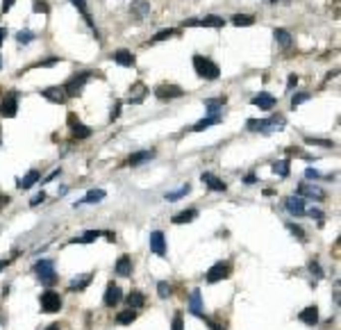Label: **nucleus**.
<instances>
[{
    "mask_svg": "<svg viewBox=\"0 0 341 330\" xmlns=\"http://www.w3.org/2000/svg\"><path fill=\"white\" fill-rule=\"evenodd\" d=\"M93 75H100V71H80V73L71 75V78H68L66 82L62 84L64 91H66V96H68V98L80 96V93L84 91V84L89 82V80L93 78Z\"/></svg>",
    "mask_w": 341,
    "mask_h": 330,
    "instance_id": "obj_1",
    "label": "nucleus"
},
{
    "mask_svg": "<svg viewBox=\"0 0 341 330\" xmlns=\"http://www.w3.org/2000/svg\"><path fill=\"white\" fill-rule=\"evenodd\" d=\"M193 71L198 73V78L203 80H218V75H221V66L216 64V62H212L209 57L205 55H193Z\"/></svg>",
    "mask_w": 341,
    "mask_h": 330,
    "instance_id": "obj_2",
    "label": "nucleus"
},
{
    "mask_svg": "<svg viewBox=\"0 0 341 330\" xmlns=\"http://www.w3.org/2000/svg\"><path fill=\"white\" fill-rule=\"evenodd\" d=\"M282 125H284V119H282V116H271V119H248L246 128H248L250 132L268 134V132H273V130H282Z\"/></svg>",
    "mask_w": 341,
    "mask_h": 330,
    "instance_id": "obj_3",
    "label": "nucleus"
},
{
    "mask_svg": "<svg viewBox=\"0 0 341 330\" xmlns=\"http://www.w3.org/2000/svg\"><path fill=\"white\" fill-rule=\"evenodd\" d=\"M34 275L41 280V285H55L57 282V273H55V264H53V260H39L34 264Z\"/></svg>",
    "mask_w": 341,
    "mask_h": 330,
    "instance_id": "obj_4",
    "label": "nucleus"
},
{
    "mask_svg": "<svg viewBox=\"0 0 341 330\" xmlns=\"http://www.w3.org/2000/svg\"><path fill=\"white\" fill-rule=\"evenodd\" d=\"M18 112V91L9 89V93H5V98L0 101V116L3 119H14Z\"/></svg>",
    "mask_w": 341,
    "mask_h": 330,
    "instance_id": "obj_5",
    "label": "nucleus"
},
{
    "mask_svg": "<svg viewBox=\"0 0 341 330\" xmlns=\"http://www.w3.org/2000/svg\"><path fill=\"white\" fill-rule=\"evenodd\" d=\"M184 93L186 91L180 87V84L164 82V84H159V87H155V98H157V101H175V98H182Z\"/></svg>",
    "mask_w": 341,
    "mask_h": 330,
    "instance_id": "obj_6",
    "label": "nucleus"
},
{
    "mask_svg": "<svg viewBox=\"0 0 341 330\" xmlns=\"http://www.w3.org/2000/svg\"><path fill=\"white\" fill-rule=\"evenodd\" d=\"M182 25H184V28H223V25H225V19H223V16H216V14H209V16H203V19H189Z\"/></svg>",
    "mask_w": 341,
    "mask_h": 330,
    "instance_id": "obj_7",
    "label": "nucleus"
},
{
    "mask_svg": "<svg viewBox=\"0 0 341 330\" xmlns=\"http://www.w3.org/2000/svg\"><path fill=\"white\" fill-rule=\"evenodd\" d=\"M39 303H41V310H43L45 314H55V312L62 310V296H59L57 292H50V289L41 294Z\"/></svg>",
    "mask_w": 341,
    "mask_h": 330,
    "instance_id": "obj_8",
    "label": "nucleus"
},
{
    "mask_svg": "<svg viewBox=\"0 0 341 330\" xmlns=\"http://www.w3.org/2000/svg\"><path fill=\"white\" fill-rule=\"evenodd\" d=\"M232 275V264L230 262H216V264L212 266V269L207 271V282H221V280H227Z\"/></svg>",
    "mask_w": 341,
    "mask_h": 330,
    "instance_id": "obj_9",
    "label": "nucleus"
},
{
    "mask_svg": "<svg viewBox=\"0 0 341 330\" xmlns=\"http://www.w3.org/2000/svg\"><path fill=\"white\" fill-rule=\"evenodd\" d=\"M66 121H68V128H71L73 137H77V139H89L91 134H93V130H91V128H86V125L82 123V121L77 119V116L73 114V112L66 116Z\"/></svg>",
    "mask_w": 341,
    "mask_h": 330,
    "instance_id": "obj_10",
    "label": "nucleus"
},
{
    "mask_svg": "<svg viewBox=\"0 0 341 330\" xmlns=\"http://www.w3.org/2000/svg\"><path fill=\"white\" fill-rule=\"evenodd\" d=\"M150 242V251L155 253L157 257H166V237H164L162 230H153L148 237Z\"/></svg>",
    "mask_w": 341,
    "mask_h": 330,
    "instance_id": "obj_11",
    "label": "nucleus"
},
{
    "mask_svg": "<svg viewBox=\"0 0 341 330\" xmlns=\"http://www.w3.org/2000/svg\"><path fill=\"white\" fill-rule=\"evenodd\" d=\"M296 196H300V198H316V201H323L325 198V192H323L318 184H312V182H303V184H298V189H296Z\"/></svg>",
    "mask_w": 341,
    "mask_h": 330,
    "instance_id": "obj_12",
    "label": "nucleus"
},
{
    "mask_svg": "<svg viewBox=\"0 0 341 330\" xmlns=\"http://www.w3.org/2000/svg\"><path fill=\"white\" fill-rule=\"evenodd\" d=\"M112 62L118 66H125V69H132V66L136 64V57L132 51H127V48H118V51L112 53Z\"/></svg>",
    "mask_w": 341,
    "mask_h": 330,
    "instance_id": "obj_13",
    "label": "nucleus"
},
{
    "mask_svg": "<svg viewBox=\"0 0 341 330\" xmlns=\"http://www.w3.org/2000/svg\"><path fill=\"white\" fill-rule=\"evenodd\" d=\"M41 96L45 98L48 103H55V105H64V103L68 101V96H66V91H64V87H45V89H41Z\"/></svg>",
    "mask_w": 341,
    "mask_h": 330,
    "instance_id": "obj_14",
    "label": "nucleus"
},
{
    "mask_svg": "<svg viewBox=\"0 0 341 330\" xmlns=\"http://www.w3.org/2000/svg\"><path fill=\"white\" fill-rule=\"evenodd\" d=\"M145 96H148V87H145L143 82H134L130 87V96H127V103H130V105H141V103L145 101Z\"/></svg>",
    "mask_w": 341,
    "mask_h": 330,
    "instance_id": "obj_15",
    "label": "nucleus"
},
{
    "mask_svg": "<svg viewBox=\"0 0 341 330\" xmlns=\"http://www.w3.org/2000/svg\"><path fill=\"white\" fill-rule=\"evenodd\" d=\"M121 301H123L121 287H118V285H114V282H109V285H107V289H105V298H103V303H105L107 307H116Z\"/></svg>",
    "mask_w": 341,
    "mask_h": 330,
    "instance_id": "obj_16",
    "label": "nucleus"
},
{
    "mask_svg": "<svg viewBox=\"0 0 341 330\" xmlns=\"http://www.w3.org/2000/svg\"><path fill=\"white\" fill-rule=\"evenodd\" d=\"M250 103H253L255 107H259V110H273L275 103H277V98L273 96V93H268V91H259Z\"/></svg>",
    "mask_w": 341,
    "mask_h": 330,
    "instance_id": "obj_17",
    "label": "nucleus"
},
{
    "mask_svg": "<svg viewBox=\"0 0 341 330\" xmlns=\"http://www.w3.org/2000/svg\"><path fill=\"white\" fill-rule=\"evenodd\" d=\"M284 207H286V212L289 214H294V216H303L305 214V201L300 196H289V198H284Z\"/></svg>",
    "mask_w": 341,
    "mask_h": 330,
    "instance_id": "obj_18",
    "label": "nucleus"
},
{
    "mask_svg": "<svg viewBox=\"0 0 341 330\" xmlns=\"http://www.w3.org/2000/svg\"><path fill=\"white\" fill-rule=\"evenodd\" d=\"M130 14L134 16L136 21H143L145 16L150 14V3H148V0H132Z\"/></svg>",
    "mask_w": 341,
    "mask_h": 330,
    "instance_id": "obj_19",
    "label": "nucleus"
},
{
    "mask_svg": "<svg viewBox=\"0 0 341 330\" xmlns=\"http://www.w3.org/2000/svg\"><path fill=\"white\" fill-rule=\"evenodd\" d=\"M200 180H203L205 187L212 189V192H225V189H227V184L223 182L221 178H216L214 173H203V175H200Z\"/></svg>",
    "mask_w": 341,
    "mask_h": 330,
    "instance_id": "obj_20",
    "label": "nucleus"
},
{
    "mask_svg": "<svg viewBox=\"0 0 341 330\" xmlns=\"http://www.w3.org/2000/svg\"><path fill=\"white\" fill-rule=\"evenodd\" d=\"M155 157V151H136L127 157V166H141L145 162H150Z\"/></svg>",
    "mask_w": 341,
    "mask_h": 330,
    "instance_id": "obj_21",
    "label": "nucleus"
},
{
    "mask_svg": "<svg viewBox=\"0 0 341 330\" xmlns=\"http://www.w3.org/2000/svg\"><path fill=\"white\" fill-rule=\"evenodd\" d=\"M39 180H41V173H39L36 169H32V171H27L23 178H18L16 187H18V189H30V187H34Z\"/></svg>",
    "mask_w": 341,
    "mask_h": 330,
    "instance_id": "obj_22",
    "label": "nucleus"
},
{
    "mask_svg": "<svg viewBox=\"0 0 341 330\" xmlns=\"http://www.w3.org/2000/svg\"><path fill=\"white\" fill-rule=\"evenodd\" d=\"M298 319L303 321L305 325H316V323H318V307H316V305L305 307V310L298 314Z\"/></svg>",
    "mask_w": 341,
    "mask_h": 330,
    "instance_id": "obj_23",
    "label": "nucleus"
},
{
    "mask_svg": "<svg viewBox=\"0 0 341 330\" xmlns=\"http://www.w3.org/2000/svg\"><path fill=\"white\" fill-rule=\"evenodd\" d=\"M273 37H275V41L280 43L284 51L294 46V37H291V32H289V30H284V28H275V30H273Z\"/></svg>",
    "mask_w": 341,
    "mask_h": 330,
    "instance_id": "obj_24",
    "label": "nucleus"
},
{
    "mask_svg": "<svg viewBox=\"0 0 341 330\" xmlns=\"http://www.w3.org/2000/svg\"><path fill=\"white\" fill-rule=\"evenodd\" d=\"M114 271H116L118 275H123V278H125V275H130L132 273V260H130V255H121V257H118Z\"/></svg>",
    "mask_w": 341,
    "mask_h": 330,
    "instance_id": "obj_25",
    "label": "nucleus"
},
{
    "mask_svg": "<svg viewBox=\"0 0 341 330\" xmlns=\"http://www.w3.org/2000/svg\"><path fill=\"white\" fill-rule=\"evenodd\" d=\"M221 121H223V116H221V114H209L207 119L198 121V123H196L191 130H193V132H203V130H207L209 125H218V123H221Z\"/></svg>",
    "mask_w": 341,
    "mask_h": 330,
    "instance_id": "obj_26",
    "label": "nucleus"
},
{
    "mask_svg": "<svg viewBox=\"0 0 341 330\" xmlns=\"http://www.w3.org/2000/svg\"><path fill=\"white\" fill-rule=\"evenodd\" d=\"M198 214H200V212L191 207V210H184V212H180V214H175V216H173V223H175V225L191 223V221H196V219H198Z\"/></svg>",
    "mask_w": 341,
    "mask_h": 330,
    "instance_id": "obj_27",
    "label": "nucleus"
},
{
    "mask_svg": "<svg viewBox=\"0 0 341 330\" xmlns=\"http://www.w3.org/2000/svg\"><path fill=\"white\" fill-rule=\"evenodd\" d=\"M189 312L193 316H203V303H200V289H193L189 298Z\"/></svg>",
    "mask_w": 341,
    "mask_h": 330,
    "instance_id": "obj_28",
    "label": "nucleus"
},
{
    "mask_svg": "<svg viewBox=\"0 0 341 330\" xmlns=\"http://www.w3.org/2000/svg\"><path fill=\"white\" fill-rule=\"evenodd\" d=\"M100 234H103L100 230H86V232H82L80 237H73L71 244H93L95 239L100 237Z\"/></svg>",
    "mask_w": 341,
    "mask_h": 330,
    "instance_id": "obj_29",
    "label": "nucleus"
},
{
    "mask_svg": "<svg viewBox=\"0 0 341 330\" xmlns=\"http://www.w3.org/2000/svg\"><path fill=\"white\" fill-rule=\"evenodd\" d=\"M227 103V98L225 96H218V98H207L205 101V110L209 112V114H216L218 110H223V105Z\"/></svg>",
    "mask_w": 341,
    "mask_h": 330,
    "instance_id": "obj_30",
    "label": "nucleus"
},
{
    "mask_svg": "<svg viewBox=\"0 0 341 330\" xmlns=\"http://www.w3.org/2000/svg\"><path fill=\"white\" fill-rule=\"evenodd\" d=\"M71 5L75 7L77 12H80L82 16H84V21L93 28V21H91V12H89V5H86V0H71Z\"/></svg>",
    "mask_w": 341,
    "mask_h": 330,
    "instance_id": "obj_31",
    "label": "nucleus"
},
{
    "mask_svg": "<svg viewBox=\"0 0 341 330\" xmlns=\"http://www.w3.org/2000/svg\"><path fill=\"white\" fill-rule=\"evenodd\" d=\"M232 25H236V28H248V25H255V16L250 14H234L230 19Z\"/></svg>",
    "mask_w": 341,
    "mask_h": 330,
    "instance_id": "obj_32",
    "label": "nucleus"
},
{
    "mask_svg": "<svg viewBox=\"0 0 341 330\" xmlns=\"http://www.w3.org/2000/svg\"><path fill=\"white\" fill-rule=\"evenodd\" d=\"M127 305H130L132 310H139V307L145 305V296L141 292H130V296H127Z\"/></svg>",
    "mask_w": 341,
    "mask_h": 330,
    "instance_id": "obj_33",
    "label": "nucleus"
},
{
    "mask_svg": "<svg viewBox=\"0 0 341 330\" xmlns=\"http://www.w3.org/2000/svg\"><path fill=\"white\" fill-rule=\"evenodd\" d=\"M91 278H93V275H91V273H86V275H82V278L80 280H73V282L71 285H68V292H82V289H86V285H89L91 282Z\"/></svg>",
    "mask_w": 341,
    "mask_h": 330,
    "instance_id": "obj_34",
    "label": "nucleus"
},
{
    "mask_svg": "<svg viewBox=\"0 0 341 330\" xmlns=\"http://www.w3.org/2000/svg\"><path fill=\"white\" fill-rule=\"evenodd\" d=\"M273 173L280 175V178H289V173H291L289 160H280V162H275V164H273Z\"/></svg>",
    "mask_w": 341,
    "mask_h": 330,
    "instance_id": "obj_35",
    "label": "nucleus"
},
{
    "mask_svg": "<svg viewBox=\"0 0 341 330\" xmlns=\"http://www.w3.org/2000/svg\"><path fill=\"white\" fill-rule=\"evenodd\" d=\"M136 319V310H123V312H118L116 314V323H121V325H127V323H132V321Z\"/></svg>",
    "mask_w": 341,
    "mask_h": 330,
    "instance_id": "obj_36",
    "label": "nucleus"
},
{
    "mask_svg": "<svg viewBox=\"0 0 341 330\" xmlns=\"http://www.w3.org/2000/svg\"><path fill=\"white\" fill-rule=\"evenodd\" d=\"M105 196H107V194H105V189H91V192L86 194L80 203H100Z\"/></svg>",
    "mask_w": 341,
    "mask_h": 330,
    "instance_id": "obj_37",
    "label": "nucleus"
},
{
    "mask_svg": "<svg viewBox=\"0 0 341 330\" xmlns=\"http://www.w3.org/2000/svg\"><path fill=\"white\" fill-rule=\"evenodd\" d=\"M177 34H180V30H175V28L159 30V32L153 37V43H155V41H166V39H171V37H177Z\"/></svg>",
    "mask_w": 341,
    "mask_h": 330,
    "instance_id": "obj_38",
    "label": "nucleus"
},
{
    "mask_svg": "<svg viewBox=\"0 0 341 330\" xmlns=\"http://www.w3.org/2000/svg\"><path fill=\"white\" fill-rule=\"evenodd\" d=\"M309 98H312V93L309 91H300V93H294V96H291V107H298V105H303V103H307Z\"/></svg>",
    "mask_w": 341,
    "mask_h": 330,
    "instance_id": "obj_39",
    "label": "nucleus"
},
{
    "mask_svg": "<svg viewBox=\"0 0 341 330\" xmlns=\"http://www.w3.org/2000/svg\"><path fill=\"white\" fill-rule=\"evenodd\" d=\"M191 192V184H184V187H180L177 192H171V194H166V201L168 203H173V201H177V198H182V196H186V194Z\"/></svg>",
    "mask_w": 341,
    "mask_h": 330,
    "instance_id": "obj_40",
    "label": "nucleus"
},
{
    "mask_svg": "<svg viewBox=\"0 0 341 330\" xmlns=\"http://www.w3.org/2000/svg\"><path fill=\"white\" fill-rule=\"evenodd\" d=\"M286 228H289V232L294 234L298 242H307V237H305V230L300 228V225H296V223H286Z\"/></svg>",
    "mask_w": 341,
    "mask_h": 330,
    "instance_id": "obj_41",
    "label": "nucleus"
},
{
    "mask_svg": "<svg viewBox=\"0 0 341 330\" xmlns=\"http://www.w3.org/2000/svg\"><path fill=\"white\" fill-rule=\"evenodd\" d=\"M32 12H34V14H50V7L43 0H34V3H32Z\"/></svg>",
    "mask_w": 341,
    "mask_h": 330,
    "instance_id": "obj_42",
    "label": "nucleus"
},
{
    "mask_svg": "<svg viewBox=\"0 0 341 330\" xmlns=\"http://www.w3.org/2000/svg\"><path fill=\"white\" fill-rule=\"evenodd\" d=\"M32 39H34V34H32L30 30H21V32L16 34V41H18V43H23V46H25V43H30Z\"/></svg>",
    "mask_w": 341,
    "mask_h": 330,
    "instance_id": "obj_43",
    "label": "nucleus"
},
{
    "mask_svg": "<svg viewBox=\"0 0 341 330\" xmlns=\"http://www.w3.org/2000/svg\"><path fill=\"white\" fill-rule=\"evenodd\" d=\"M157 294H159V298H168V296L173 294L171 285H168V282H159V285H157Z\"/></svg>",
    "mask_w": 341,
    "mask_h": 330,
    "instance_id": "obj_44",
    "label": "nucleus"
},
{
    "mask_svg": "<svg viewBox=\"0 0 341 330\" xmlns=\"http://www.w3.org/2000/svg\"><path fill=\"white\" fill-rule=\"evenodd\" d=\"M121 107H123V101H114L112 112H109V121H116L121 116Z\"/></svg>",
    "mask_w": 341,
    "mask_h": 330,
    "instance_id": "obj_45",
    "label": "nucleus"
},
{
    "mask_svg": "<svg viewBox=\"0 0 341 330\" xmlns=\"http://www.w3.org/2000/svg\"><path fill=\"white\" fill-rule=\"evenodd\" d=\"M305 142L307 144H316V146H323V148H332L334 144L327 142V139H314V137H305Z\"/></svg>",
    "mask_w": 341,
    "mask_h": 330,
    "instance_id": "obj_46",
    "label": "nucleus"
},
{
    "mask_svg": "<svg viewBox=\"0 0 341 330\" xmlns=\"http://www.w3.org/2000/svg\"><path fill=\"white\" fill-rule=\"evenodd\" d=\"M309 271H312V275H316V278H323V269H321V264H318L316 260L309 262Z\"/></svg>",
    "mask_w": 341,
    "mask_h": 330,
    "instance_id": "obj_47",
    "label": "nucleus"
},
{
    "mask_svg": "<svg viewBox=\"0 0 341 330\" xmlns=\"http://www.w3.org/2000/svg\"><path fill=\"white\" fill-rule=\"evenodd\" d=\"M173 330H184V321H182V314H175L173 316Z\"/></svg>",
    "mask_w": 341,
    "mask_h": 330,
    "instance_id": "obj_48",
    "label": "nucleus"
},
{
    "mask_svg": "<svg viewBox=\"0 0 341 330\" xmlns=\"http://www.w3.org/2000/svg\"><path fill=\"white\" fill-rule=\"evenodd\" d=\"M296 84H298V75L291 73V75H289V80H286V91H294Z\"/></svg>",
    "mask_w": 341,
    "mask_h": 330,
    "instance_id": "obj_49",
    "label": "nucleus"
},
{
    "mask_svg": "<svg viewBox=\"0 0 341 330\" xmlns=\"http://www.w3.org/2000/svg\"><path fill=\"white\" fill-rule=\"evenodd\" d=\"M305 178H307V180H318V178H321V173H318L316 169H312V166H309V169L305 171Z\"/></svg>",
    "mask_w": 341,
    "mask_h": 330,
    "instance_id": "obj_50",
    "label": "nucleus"
},
{
    "mask_svg": "<svg viewBox=\"0 0 341 330\" xmlns=\"http://www.w3.org/2000/svg\"><path fill=\"white\" fill-rule=\"evenodd\" d=\"M59 57H50V60H43V62H39V64H34V66H55V64H59Z\"/></svg>",
    "mask_w": 341,
    "mask_h": 330,
    "instance_id": "obj_51",
    "label": "nucleus"
},
{
    "mask_svg": "<svg viewBox=\"0 0 341 330\" xmlns=\"http://www.w3.org/2000/svg\"><path fill=\"white\" fill-rule=\"evenodd\" d=\"M43 201H45V194L41 192V194H36V196L32 198V201H30V205H32V207H36V205H39V203H43Z\"/></svg>",
    "mask_w": 341,
    "mask_h": 330,
    "instance_id": "obj_52",
    "label": "nucleus"
},
{
    "mask_svg": "<svg viewBox=\"0 0 341 330\" xmlns=\"http://www.w3.org/2000/svg\"><path fill=\"white\" fill-rule=\"evenodd\" d=\"M305 214H309L312 219H318V221L323 219V212L321 210H314V207H312V210H305Z\"/></svg>",
    "mask_w": 341,
    "mask_h": 330,
    "instance_id": "obj_53",
    "label": "nucleus"
},
{
    "mask_svg": "<svg viewBox=\"0 0 341 330\" xmlns=\"http://www.w3.org/2000/svg\"><path fill=\"white\" fill-rule=\"evenodd\" d=\"M14 3H16V0H3V14H7V12L12 10Z\"/></svg>",
    "mask_w": 341,
    "mask_h": 330,
    "instance_id": "obj_54",
    "label": "nucleus"
},
{
    "mask_svg": "<svg viewBox=\"0 0 341 330\" xmlns=\"http://www.w3.org/2000/svg\"><path fill=\"white\" fill-rule=\"evenodd\" d=\"M243 182H246V184H255V182H257V175H255V173H248V175L243 178Z\"/></svg>",
    "mask_w": 341,
    "mask_h": 330,
    "instance_id": "obj_55",
    "label": "nucleus"
},
{
    "mask_svg": "<svg viewBox=\"0 0 341 330\" xmlns=\"http://www.w3.org/2000/svg\"><path fill=\"white\" fill-rule=\"evenodd\" d=\"M59 173H62V169H55V171H53V173H50V175H48V178H45V180H43V184H48V182H50V180H55V178H57V175H59Z\"/></svg>",
    "mask_w": 341,
    "mask_h": 330,
    "instance_id": "obj_56",
    "label": "nucleus"
},
{
    "mask_svg": "<svg viewBox=\"0 0 341 330\" xmlns=\"http://www.w3.org/2000/svg\"><path fill=\"white\" fill-rule=\"evenodd\" d=\"M5 37H7V30H5V28H0V46H3Z\"/></svg>",
    "mask_w": 341,
    "mask_h": 330,
    "instance_id": "obj_57",
    "label": "nucleus"
},
{
    "mask_svg": "<svg viewBox=\"0 0 341 330\" xmlns=\"http://www.w3.org/2000/svg\"><path fill=\"white\" fill-rule=\"evenodd\" d=\"M45 330H59V323H53V325H48Z\"/></svg>",
    "mask_w": 341,
    "mask_h": 330,
    "instance_id": "obj_58",
    "label": "nucleus"
},
{
    "mask_svg": "<svg viewBox=\"0 0 341 330\" xmlns=\"http://www.w3.org/2000/svg\"><path fill=\"white\" fill-rule=\"evenodd\" d=\"M5 266H7V262H0V271H3V269H5Z\"/></svg>",
    "mask_w": 341,
    "mask_h": 330,
    "instance_id": "obj_59",
    "label": "nucleus"
},
{
    "mask_svg": "<svg viewBox=\"0 0 341 330\" xmlns=\"http://www.w3.org/2000/svg\"><path fill=\"white\" fill-rule=\"evenodd\" d=\"M271 3H286V0H271Z\"/></svg>",
    "mask_w": 341,
    "mask_h": 330,
    "instance_id": "obj_60",
    "label": "nucleus"
},
{
    "mask_svg": "<svg viewBox=\"0 0 341 330\" xmlns=\"http://www.w3.org/2000/svg\"><path fill=\"white\" fill-rule=\"evenodd\" d=\"M0 69H3V55H0Z\"/></svg>",
    "mask_w": 341,
    "mask_h": 330,
    "instance_id": "obj_61",
    "label": "nucleus"
}]
</instances>
